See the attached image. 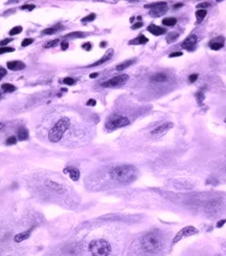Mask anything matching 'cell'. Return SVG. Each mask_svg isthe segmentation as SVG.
I'll use <instances>...</instances> for the list:
<instances>
[{"label": "cell", "mask_w": 226, "mask_h": 256, "mask_svg": "<svg viewBox=\"0 0 226 256\" xmlns=\"http://www.w3.org/2000/svg\"><path fill=\"white\" fill-rule=\"evenodd\" d=\"M12 40H13L12 38H8V39H4V40H1V41H0V47H5V45H8V43H10Z\"/></svg>", "instance_id": "36"}, {"label": "cell", "mask_w": 226, "mask_h": 256, "mask_svg": "<svg viewBox=\"0 0 226 256\" xmlns=\"http://www.w3.org/2000/svg\"><path fill=\"white\" fill-rule=\"evenodd\" d=\"M1 88H2V90H3L4 93H13V91L16 90V86H14L13 84H10V83L2 84Z\"/></svg>", "instance_id": "25"}, {"label": "cell", "mask_w": 226, "mask_h": 256, "mask_svg": "<svg viewBox=\"0 0 226 256\" xmlns=\"http://www.w3.org/2000/svg\"><path fill=\"white\" fill-rule=\"evenodd\" d=\"M148 31H149L150 33L154 36H161V35H164V34L166 33L165 29L160 27L158 25H155V24H151V25L148 26Z\"/></svg>", "instance_id": "15"}, {"label": "cell", "mask_w": 226, "mask_h": 256, "mask_svg": "<svg viewBox=\"0 0 226 256\" xmlns=\"http://www.w3.org/2000/svg\"><path fill=\"white\" fill-rule=\"evenodd\" d=\"M45 185L48 187L50 190L57 192V193H62V192L64 191V187L62 186V185L59 184V183L54 182V180H47V182L45 183Z\"/></svg>", "instance_id": "16"}, {"label": "cell", "mask_w": 226, "mask_h": 256, "mask_svg": "<svg viewBox=\"0 0 226 256\" xmlns=\"http://www.w3.org/2000/svg\"><path fill=\"white\" fill-rule=\"evenodd\" d=\"M177 23V19L174 17H168L162 20V24L165 26H174Z\"/></svg>", "instance_id": "24"}, {"label": "cell", "mask_w": 226, "mask_h": 256, "mask_svg": "<svg viewBox=\"0 0 226 256\" xmlns=\"http://www.w3.org/2000/svg\"><path fill=\"white\" fill-rule=\"evenodd\" d=\"M6 75V69H4L3 67H0V80L2 79Z\"/></svg>", "instance_id": "43"}, {"label": "cell", "mask_w": 226, "mask_h": 256, "mask_svg": "<svg viewBox=\"0 0 226 256\" xmlns=\"http://www.w3.org/2000/svg\"><path fill=\"white\" fill-rule=\"evenodd\" d=\"M223 46H224V38L223 37H217L209 41V47L213 51H219Z\"/></svg>", "instance_id": "13"}, {"label": "cell", "mask_w": 226, "mask_h": 256, "mask_svg": "<svg viewBox=\"0 0 226 256\" xmlns=\"http://www.w3.org/2000/svg\"><path fill=\"white\" fill-rule=\"evenodd\" d=\"M206 14H207L206 10H198V11H196L195 16H196V18H197V22H198V23H201V22L203 21V19L205 18Z\"/></svg>", "instance_id": "23"}, {"label": "cell", "mask_w": 226, "mask_h": 256, "mask_svg": "<svg viewBox=\"0 0 226 256\" xmlns=\"http://www.w3.org/2000/svg\"><path fill=\"white\" fill-rule=\"evenodd\" d=\"M21 32H22V27L21 26H15V27H13V29L10 31V35L11 36L18 35V34H20Z\"/></svg>", "instance_id": "30"}, {"label": "cell", "mask_w": 226, "mask_h": 256, "mask_svg": "<svg viewBox=\"0 0 226 256\" xmlns=\"http://www.w3.org/2000/svg\"><path fill=\"white\" fill-rule=\"evenodd\" d=\"M225 122H226V119H225Z\"/></svg>", "instance_id": "52"}, {"label": "cell", "mask_w": 226, "mask_h": 256, "mask_svg": "<svg viewBox=\"0 0 226 256\" xmlns=\"http://www.w3.org/2000/svg\"><path fill=\"white\" fill-rule=\"evenodd\" d=\"M134 62H135V59H131V60L125 61V62L118 64V65L116 66V70H118V72H122V70H124V69H126V68H128L129 66H131Z\"/></svg>", "instance_id": "20"}, {"label": "cell", "mask_w": 226, "mask_h": 256, "mask_svg": "<svg viewBox=\"0 0 226 256\" xmlns=\"http://www.w3.org/2000/svg\"><path fill=\"white\" fill-rule=\"evenodd\" d=\"M88 250L92 256H110L112 247L110 243L104 238L92 239L88 244Z\"/></svg>", "instance_id": "3"}, {"label": "cell", "mask_w": 226, "mask_h": 256, "mask_svg": "<svg viewBox=\"0 0 226 256\" xmlns=\"http://www.w3.org/2000/svg\"><path fill=\"white\" fill-rule=\"evenodd\" d=\"M35 8V5H31V4H25V5H22L21 6V10H28V11H31Z\"/></svg>", "instance_id": "40"}, {"label": "cell", "mask_w": 226, "mask_h": 256, "mask_svg": "<svg viewBox=\"0 0 226 256\" xmlns=\"http://www.w3.org/2000/svg\"><path fill=\"white\" fill-rule=\"evenodd\" d=\"M95 14H93V13H91V14H89L88 16H86V17H84L83 19H82V21L83 22H90V21H93V20L95 19Z\"/></svg>", "instance_id": "31"}, {"label": "cell", "mask_w": 226, "mask_h": 256, "mask_svg": "<svg viewBox=\"0 0 226 256\" xmlns=\"http://www.w3.org/2000/svg\"><path fill=\"white\" fill-rule=\"evenodd\" d=\"M84 36H85V34L82 33V32H74V33L66 35L65 38H83Z\"/></svg>", "instance_id": "26"}, {"label": "cell", "mask_w": 226, "mask_h": 256, "mask_svg": "<svg viewBox=\"0 0 226 256\" xmlns=\"http://www.w3.org/2000/svg\"><path fill=\"white\" fill-rule=\"evenodd\" d=\"M129 79V76L128 75H120V76H116L112 78V79L108 80L107 82L102 84L103 87H117V86H120L123 84H125L126 82L128 81Z\"/></svg>", "instance_id": "8"}, {"label": "cell", "mask_w": 226, "mask_h": 256, "mask_svg": "<svg viewBox=\"0 0 226 256\" xmlns=\"http://www.w3.org/2000/svg\"><path fill=\"white\" fill-rule=\"evenodd\" d=\"M162 237L157 232L146 234L140 241V248L148 254H156L162 249Z\"/></svg>", "instance_id": "2"}, {"label": "cell", "mask_w": 226, "mask_h": 256, "mask_svg": "<svg viewBox=\"0 0 226 256\" xmlns=\"http://www.w3.org/2000/svg\"><path fill=\"white\" fill-rule=\"evenodd\" d=\"M61 46H62V49H68V42H62L61 43Z\"/></svg>", "instance_id": "46"}, {"label": "cell", "mask_w": 226, "mask_h": 256, "mask_svg": "<svg viewBox=\"0 0 226 256\" xmlns=\"http://www.w3.org/2000/svg\"><path fill=\"white\" fill-rule=\"evenodd\" d=\"M198 233V230L196 229L195 227H193V226H186V227L182 228L181 230L179 231V232L176 234V236L174 237V239H173V243H172V246H174L178 243V241H180L182 238H184V237H188V236H192V235L194 234H197Z\"/></svg>", "instance_id": "7"}, {"label": "cell", "mask_w": 226, "mask_h": 256, "mask_svg": "<svg viewBox=\"0 0 226 256\" xmlns=\"http://www.w3.org/2000/svg\"><path fill=\"white\" fill-rule=\"evenodd\" d=\"M211 6V2H202V3L197 4V8L199 10H204V8H208Z\"/></svg>", "instance_id": "34"}, {"label": "cell", "mask_w": 226, "mask_h": 256, "mask_svg": "<svg viewBox=\"0 0 226 256\" xmlns=\"http://www.w3.org/2000/svg\"><path fill=\"white\" fill-rule=\"evenodd\" d=\"M181 6H183V3H176V4H174V8H181Z\"/></svg>", "instance_id": "47"}, {"label": "cell", "mask_w": 226, "mask_h": 256, "mask_svg": "<svg viewBox=\"0 0 226 256\" xmlns=\"http://www.w3.org/2000/svg\"><path fill=\"white\" fill-rule=\"evenodd\" d=\"M31 231H33V228L24 231V232L18 233V234L15 235V237H14V241H15L16 243H21V241H25V239H28L31 234Z\"/></svg>", "instance_id": "17"}, {"label": "cell", "mask_w": 226, "mask_h": 256, "mask_svg": "<svg viewBox=\"0 0 226 256\" xmlns=\"http://www.w3.org/2000/svg\"><path fill=\"white\" fill-rule=\"evenodd\" d=\"M95 104H97V101H95V100H93V99L88 100L87 103H86V105H88V106H94Z\"/></svg>", "instance_id": "44"}, {"label": "cell", "mask_w": 226, "mask_h": 256, "mask_svg": "<svg viewBox=\"0 0 226 256\" xmlns=\"http://www.w3.org/2000/svg\"><path fill=\"white\" fill-rule=\"evenodd\" d=\"M97 76H99V74H97V72H94V74H90L89 77H90L91 79H94V78H97Z\"/></svg>", "instance_id": "49"}, {"label": "cell", "mask_w": 226, "mask_h": 256, "mask_svg": "<svg viewBox=\"0 0 226 256\" xmlns=\"http://www.w3.org/2000/svg\"><path fill=\"white\" fill-rule=\"evenodd\" d=\"M195 97H196V100H197V102H198V104L201 105L202 104V101H203V99H204V93H202V91H198L197 93L195 95Z\"/></svg>", "instance_id": "28"}, {"label": "cell", "mask_w": 226, "mask_h": 256, "mask_svg": "<svg viewBox=\"0 0 226 256\" xmlns=\"http://www.w3.org/2000/svg\"><path fill=\"white\" fill-rule=\"evenodd\" d=\"M0 98H1V93H0Z\"/></svg>", "instance_id": "51"}, {"label": "cell", "mask_w": 226, "mask_h": 256, "mask_svg": "<svg viewBox=\"0 0 226 256\" xmlns=\"http://www.w3.org/2000/svg\"><path fill=\"white\" fill-rule=\"evenodd\" d=\"M142 25H143V23H142V22H140V21H139V22H137V23H135V24H134V25L132 26V29H140V27L142 26Z\"/></svg>", "instance_id": "45"}, {"label": "cell", "mask_w": 226, "mask_h": 256, "mask_svg": "<svg viewBox=\"0 0 226 256\" xmlns=\"http://www.w3.org/2000/svg\"><path fill=\"white\" fill-rule=\"evenodd\" d=\"M173 127V123L172 122H164L160 126L156 127L154 130L152 131V136H161V134L165 133L168 130H170Z\"/></svg>", "instance_id": "10"}, {"label": "cell", "mask_w": 226, "mask_h": 256, "mask_svg": "<svg viewBox=\"0 0 226 256\" xmlns=\"http://www.w3.org/2000/svg\"><path fill=\"white\" fill-rule=\"evenodd\" d=\"M145 8H151L150 15L154 18L160 17V16L164 15L168 12L169 8L166 5L165 2H157V3H152V4H146Z\"/></svg>", "instance_id": "6"}, {"label": "cell", "mask_w": 226, "mask_h": 256, "mask_svg": "<svg viewBox=\"0 0 226 256\" xmlns=\"http://www.w3.org/2000/svg\"><path fill=\"white\" fill-rule=\"evenodd\" d=\"M82 47H83L85 51H90V49H92V44H91L90 42H86V43H84V44L82 45Z\"/></svg>", "instance_id": "39"}, {"label": "cell", "mask_w": 226, "mask_h": 256, "mask_svg": "<svg viewBox=\"0 0 226 256\" xmlns=\"http://www.w3.org/2000/svg\"><path fill=\"white\" fill-rule=\"evenodd\" d=\"M14 52L13 47H0V55L4 54V52Z\"/></svg>", "instance_id": "35"}, {"label": "cell", "mask_w": 226, "mask_h": 256, "mask_svg": "<svg viewBox=\"0 0 226 256\" xmlns=\"http://www.w3.org/2000/svg\"><path fill=\"white\" fill-rule=\"evenodd\" d=\"M198 79V74H192L188 76V81L191 82V83H194V82H196Z\"/></svg>", "instance_id": "37"}, {"label": "cell", "mask_w": 226, "mask_h": 256, "mask_svg": "<svg viewBox=\"0 0 226 256\" xmlns=\"http://www.w3.org/2000/svg\"><path fill=\"white\" fill-rule=\"evenodd\" d=\"M179 37V34L175 33V32H172V33H169L168 35V39H166V41H168L169 43H172L174 42V41Z\"/></svg>", "instance_id": "27"}, {"label": "cell", "mask_w": 226, "mask_h": 256, "mask_svg": "<svg viewBox=\"0 0 226 256\" xmlns=\"http://www.w3.org/2000/svg\"><path fill=\"white\" fill-rule=\"evenodd\" d=\"M70 121L68 118H62L61 120H59L57 122V124H54L51 127V129L48 132V139L52 143H57L63 138L64 133L66 130L69 128Z\"/></svg>", "instance_id": "4"}, {"label": "cell", "mask_w": 226, "mask_h": 256, "mask_svg": "<svg viewBox=\"0 0 226 256\" xmlns=\"http://www.w3.org/2000/svg\"><path fill=\"white\" fill-rule=\"evenodd\" d=\"M62 29H63L62 25H58V26L51 27V29H44V31H43V34H44V35H54V34L58 33V32L62 31Z\"/></svg>", "instance_id": "22"}, {"label": "cell", "mask_w": 226, "mask_h": 256, "mask_svg": "<svg viewBox=\"0 0 226 256\" xmlns=\"http://www.w3.org/2000/svg\"><path fill=\"white\" fill-rule=\"evenodd\" d=\"M198 42V37L196 35H189L185 40L182 42L181 47L188 52H193L195 49V46Z\"/></svg>", "instance_id": "9"}, {"label": "cell", "mask_w": 226, "mask_h": 256, "mask_svg": "<svg viewBox=\"0 0 226 256\" xmlns=\"http://www.w3.org/2000/svg\"><path fill=\"white\" fill-rule=\"evenodd\" d=\"M33 42H34L33 39L26 38V39H24V40L22 41V46H27V45L31 44V43H33Z\"/></svg>", "instance_id": "38"}, {"label": "cell", "mask_w": 226, "mask_h": 256, "mask_svg": "<svg viewBox=\"0 0 226 256\" xmlns=\"http://www.w3.org/2000/svg\"><path fill=\"white\" fill-rule=\"evenodd\" d=\"M110 177L120 184H128L136 179L137 170L132 165H118L110 170Z\"/></svg>", "instance_id": "1"}, {"label": "cell", "mask_w": 226, "mask_h": 256, "mask_svg": "<svg viewBox=\"0 0 226 256\" xmlns=\"http://www.w3.org/2000/svg\"><path fill=\"white\" fill-rule=\"evenodd\" d=\"M226 223V219H221V221H219L218 223H217V228H222L223 226L225 225Z\"/></svg>", "instance_id": "42"}, {"label": "cell", "mask_w": 226, "mask_h": 256, "mask_svg": "<svg viewBox=\"0 0 226 256\" xmlns=\"http://www.w3.org/2000/svg\"><path fill=\"white\" fill-rule=\"evenodd\" d=\"M129 124H130V121L127 116L114 113V115H111L109 116L108 120H107L106 128L108 130H115V129H117V128L125 127Z\"/></svg>", "instance_id": "5"}, {"label": "cell", "mask_w": 226, "mask_h": 256, "mask_svg": "<svg viewBox=\"0 0 226 256\" xmlns=\"http://www.w3.org/2000/svg\"><path fill=\"white\" fill-rule=\"evenodd\" d=\"M6 145H15L17 143V138L16 136H10V138L6 140Z\"/></svg>", "instance_id": "33"}, {"label": "cell", "mask_w": 226, "mask_h": 256, "mask_svg": "<svg viewBox=\"0 0 226 256\" xmlns=\"http://www.w3.org/2000/svg\"><path fill=\"white\" fill-rule=\"evenodd\" d=\"M63 83L66 84V85H74L75 83L74 79H72V78H65V79H63Z\"/></svg>", "instance_id": "32"}, {"label": "cell", "mask_w": 226, "mask_h": 256, "mask_svg": "<svg viewBox=\"0 0 226 256\" xmlns=\"http://www.w3.org/2000/svg\"><path fill=\"white\" fill-rule=\"evenodd\" d=\"M18 139L20 141H26L28 139V130L26 128H20L18 131Z\"/></svg>", "instance_id": "21"}, {"label": "cell", "mask_w": 226, "mask_h": 256, "mask_svg": "<svg viewBox=\"0 0 226 256\" xmlns=\"http://www.w3.org/2000/svg\"><path fill=\"white\" fill-rule=\"evenodd\" d=\"M182 52H172L170 55V58H176V57H181L182 56Z\"/></svg>", "instance_id": "41"}, {"label": "cell", "mask_w": 226, "mask_h": 256, "mask_svg": "<svg viewBox=\"0 0 226 256\" xmlns=\"http://www.w3.org/2000/svg\"><path fill=\"white\" fill-rule=\"evenodd\" d=\"M60 42V40L59 39H54V40H51L49 41L48 43H46V44L44 45L45 49H49V47H54V46H57V44Z\"/></svg>", "instance_id": "29"}, {"label": "cell", "mask_w": 226, "mask_h": 256, "mask_svg": "<svg viewBox=\"0 0 226 256\" xmlns=\"http://www.w3.org/2000/svg\"><path fill=\"white\" fill-rule=\"evenodd\" d=\"M64 173H67V174L69 175L70 179L72 180H74V182L79 180V179H80V171H79V169L75 168V167H72V166L66 167V168L64 169Z\"/></svg>", "instance_id": "14"}, {"label": "cell", "mask_w": 226, "mask_h": 256, "mask_svg": "<svg viewBox=\"0 0 226 256\" xmlns=\"http://www.w3.org/2000/svg\"><path fill=\"white\" fill-rule=\"evenodd\" d=\"M4 128H5V125H4L3 123H1V122H0V132H1V131H3V130H4Z\"/></svg>", "instance_id": "48"}, {"label": "cell", "mask_w": 226, "mask_h": 256, "mask_svg": "<svg viewBox=\"0 0 226 256\" xmlns=\"http://www.w3.org/2000/svg\"><path fill=\"white\" fill-rule=\"evenodd\" d=\"M106 44H107L106 41H103V42H100V47H105L106 46Z\"/></svg>", "instance_id": "50"}, {"label": "cell", "mask_w": 226, "mask_h": 256, "mask_svg": "<svg viewBox=\"0 0 226 256\" xmlns=\"http://www.w3.org/2000/svg\"><path fill=\"white\" fill-rule=\"evenodd\" d=\"M152 83H165L169 81V76L165 72H156L150 78Z\"/></svg>", "instance_id": "11"}, {"label": "cell", "mask_w": 226, "mask_h": 256, "mask_svg": "<svg viewBox=\"0 0 226 256\" xmlns=\"http://www.w3.org/2000/svg\"><path fill=\"white\" fill-rule=\"evenodd\" d=\"M6 66L11 70H21L25 68V64L21 61H10L6 64Z\"/></svg>", "instance_id": "18"}, {"label": "cell", "mask_w": 226, "mask_h": 256, "mask_svg": "<svg viewBox=\"0 0 226 256\" xmlns=\"http://www.w3.org/2000/svg\"><path fill=\"white\" fill-rule=\"evenodd\" d=\"M149 41V39H148L146 36L143 35H139L137 38H135L134 40H131L129 42V44H135V45H138V44H146V43Z\"/></svg>", "instance_id": "19"}, {"label": "cell", "mask_w": 226, "mask_h": 256, "mask_svg": "<svg viewBox=\"0 0 226 256\" xmlns=\"http://www.w3.org/2000/svg\"><path fill=\"white\" fill-rule=\"evenodd\" d=\"M113 52H114V51H113L112 49H109V51L107 52L106 54H105L104 56H103L102 58L100 59V60H97V62H94L93 64H90V65H88V67H95V66H99V65H102V64L106 63L107 61H109L111 58H112Z\"/></svg>", "instance_id": "12"}]
</instances>
